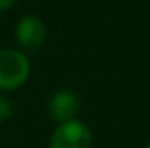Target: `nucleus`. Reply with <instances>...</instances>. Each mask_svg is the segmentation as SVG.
I'll return each mask as SVG.
<instances>
[{
  "label": "nucleus",
  "mask_w": 150,
  "mask_h": 148,
  "mask_svg": "<svg viewBox=\"0 0 150 148\" xmlns=\"http://www.w3.org/2000/svg\"><path fill=\"white\" fill-rule=\"evenodd\" d=\"M30 63L27 55L19 49H0V89L10 91L23 85L29 78Z\"/></svg>",
  "instance_id": "nucleus-1"
},
{
  "label": "nucleus",
  "mask_w": 150,
  "mask_h": 148,
  "mask_svg": "<svg viewBox=\"0 0 150 148\" xmlns=\"http://www.w3.org/2000/svg\"><path fill=\"white\" fill-rule=\"evenodd\" d=\"M50 148H91V131L78 120L63 122L51 135Z\"/></svg>",
  "instance_id": "nucleus-2"
},
{
  "label": "nucleus",
  "mask_w": 150,
  "mask_h": 148,
  "mask_svg": "<svg viewBox=\"0 0 150 148\" xmlns=\"http://www.w3.org/2000/svg\"><path fill=\"white\" fill-rule=\"evenodd\" d=\"M15 40L25 51H36L46 40V25L36 15H25L15 25Z\"/></svg>",
  "instance_id": "nucleus-3"
},
{
  "label": "nucleus",
  "mask_w": 150,
  "mask_h": 148,
  "mask_svg": "<svg viewBox=\"0 0 150 148\" xmlns=\"http://www.w3.org/2000/svg\"><path fill=\"white\" fill-rule=\"evenodd\" d=\"M48 110L51 120H55L57 123L74 120V116L80 110V101L78 95L70 89H59L57 93H53V97L50 99Z\"/></svg>",
  "instance_id": "nucleus-4"
},
{
  "label": "nucleus",
  "mask_w": 150,
  "mask_h": 148,
  "mask_svg": "<svg viewBox=\"0 0 150 148\" xmlns=\"http://www.w3.org/2000/svg\"><path fill=\"white\" fill-rule=\"evenodd\" d=\"M10 114H11V104H10V101H8L6 97L0 95V123L6 122V120L10 118Z\"/></svg>",
  "instance_id": "nucleus-5"
},
{
  "label": "nucleus",
  "mask_w": 150,
  "mask_h": 148,
  "mask_svg": "<svg viewBox=\"0 0 150 148\" xmlns=\"http://www.w3.org/2000/svg\"><path fill=\"white\" fill-rule=\"evenodd\" d=\"M15 4V0H0V11L8 10V8H11Z\"/></svg>",
  "instance_id": "nucleus-6"
},
{
  "label": "nucleus",
  "mask_w": 150,
  "mask_h": 148,
  "mask_svg": "<svg viewBox=\"0 0 150 148\" xmlns=\"http://www.w3.org/2000/svg\"><path fill=\"white\" fill-rule=\"evenodd\" d=\"M144 148H150V142H148V144H146V146H144Z\"/></svg>",
  "instance_id": "nucleus-7"
}]
</instances>
